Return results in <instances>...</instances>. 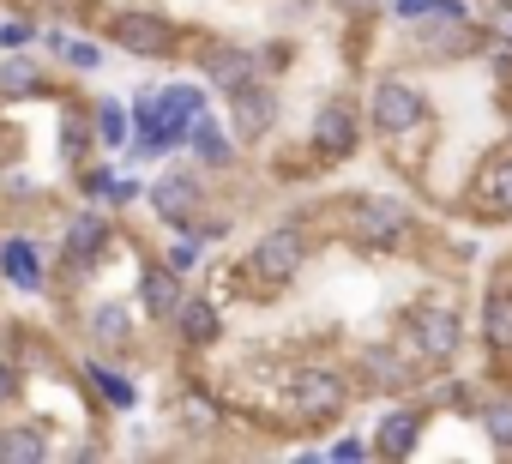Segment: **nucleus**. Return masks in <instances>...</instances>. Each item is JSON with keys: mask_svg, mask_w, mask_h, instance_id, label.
Masks as SVG:
<instances>
[{"mask_svg": "<svg viewBox=\"0 0 512 464\" xmlns=\"http://www.w3.org/2000/svg\"><path fill=\"white\" fill-rule=\"evenodd\" d=\"M344 398H350V386H344V374H332V368H302V374L290 380V404H296V416H308V422L338 416Z\"/></svg>", "mask_w": 512, "mask_h": 464, "instance_id": "f257e3e1", "label": "nucleus"}, {"mask_svg": "<svg viewBox=\"0 0 512 464\" xmlns=\"http://www.w3.org/2000/svg\"><path fill=\"white\" fill-rule=\"evenodd\" d=\"M350 229H356L362 248H392L404 229H410V211L392 205V199H356L350 205Z\"/></svg>", "mask_w": 512, "mask_h": 464, "instance_id": "f03ea898", "label": "nucleus"}, {"mask_svg": "<svg viewBox=\"0 0 512 464\" xmlns=\"http://www.w3.org/2000/svg\"><path fill=\"white\" fill-rule=\"evenodd\" d=\"M422 115H428V103H422L416 85L386 79V85L374 91V127H380V133H410V127H422Z\"/></svg>", "mask_w": 512, "mask_h": 464, "instance_id": "7ed1b4c3", "label": "nucleus"}, {"mask_svg": "<svg viewBox=\"0 0 512 464\" xmlns=\"http://www.w3.org/2000/svg\"><path fill=\"white\" fill-rule=\"evenodd\" d=\"M296 272H302V236H296V229H272V236L253 248V278L278 290V284H290Z\"/></svg>", "mask_w": 512, "mask_h": 464, "instance_id": "20e7f679", "label": "nucleus"}, {"mask_svg": "<svg viewBox=\"0 0 512 464\" xmlns=\"http://www.w3.org/2000/svg\"><path fill=\"white\" fill-rule=\"evenodd\" d=\"M115 43L133 49V55H169L175 49V25L157 19V13H121L115 19Z\"/></svg>", "mask_w": 512, "mask_h": 464, "instance_id": "39448f33", "label": "nucleus"}, {"mask_svg": "<svg viewBox=\"0 0 512 464\" xmlns=\"http://www.w3.org/2000/svg\"><path fill=\"white\" fill-rule=\"evenodd\" d=\"M410 332H416V344H422L428 356H440V362L458 350V314L440 308V302H422V308L410 314Z\"/></svg>", "mask_w": 512, "mask_h": 464, "instance_id": "423d86ee", "label": "nucleus"}, {"mask_svg": "<svg viewBox=\"0 0 512 464\" xmlns=\"http://www.w3.org/2000/svg\"><path fill=\"white\" fill-rule=\"evenodd\" d=\"M151 205H157L163 223H193V211H199V181H193V175H163V181H151Z\"/></svg>", "mask_w": 512, "mask_h": 464, "instance_id": "0eeeda50", "label": "nucleus"}, {"mask_svg": "<svg viewBox=\"0 0 512 464\" xmlns=\"http://www.w3.org/2000/svg\"><path fill=\"white\" fill-rule=\"evenodd\" d=\"M272 121H278V97H272L266 85H241V91H235V133H241V139L272 133Z\"/></svg>", "mask_w": 512, "mask_h": 464, "instance_id": "6e6552de", "label": "nucleus"}, {"mask_svg": "<svg viewBox=\"0 0 512 464\" xmlns=\"http://www.w3.org/2000/svg\"><path fill=\"white\" fill-rule=\"evenodd\" d=\"M314 145H320L326 157H350V151H356V115H350L344 103H326V109L314 115Z\"/></svg>", "mask_w": 512, "mask_h": 464, "instance_id": "1a4fd4ad", "label": "nucleus"}, {"mask_svg": "<svg viewBox=\"0 0 512 464\" xmlns=\"http://www.w3.org/2000/svg\"><path fill=\"white\" fill-rule=\"evenodd\" d=\"M139 296H145V308H151L157 320H175V314H181V272H175V266H151L145 284H139Z\"/></svg>", "mask_w": 512, "mask_h": 464, "instance_id": "9d476101", "label": "nucleus"}, {"mask_svg": "<svg viewBox=\"0 0 512 464\" xmlns=\"http://www.w3.org/2000/svg\"><path fill=\"white\" fill-rule=\"evenodd\" d=\"M205 79L235 97L241 85H253V61H247L241 49H217V55H205Z\"/></svg>", "mask_w": 512, "mask_h": 464, "instance_id": "9b49d317", "label": "nucleus"}, {"mask_svg": "<svg viewBox=\"0 0 512 464\" xmlns=\"http://www.w3.org/2000/svg\"><path fill=\"white\" fill-rule=\"evenodd\" d=\"M476 187H482V205H488L494 217H512V157H494Z\"/></svg>", "mask_w": 512, "mask_h": 464, "instance_id": "f8f14e48", "label": "nucleus"}, {"mask_svg": "<svg viewBox=\"0 0 512 464\" xmlns=\"http://www.w3.org/2000/svg\"><path fill=\"white\" fill-rule=\"evenodd\" d=\"M103 242H109V223H103V217H79V223L67 229V260L85 266V260L103 254Z\"/></svg>", "mask_w": 512, "mask_h": 464, "instance_id": "ddd939ff", "label": "nucleus"}, {"mask_svg": "<svg viewBox=\"0 0 512 464\" xmlns=\"http://www.w3.org/2000/svg\"><path fill=\"white\" fill-rule=\"evenodd\" d=\"M374 446H380L386 458H410V452H416V416H410V410H392V416L380 422Z\"/></svg>", "mask_w": 512, "mask_h": 464, "instance_id": "4468645a", "label": "nucleus"}, {"mask_svg": "<svg viewBox=\"0 0 512 464\" xmlns=\"http://www.w3.org/2000/svg\"><path fill=\"white\" fill-rule=\"evenodd\" d=\"M482 338H488L494 350H512V290H494V296L482 302Z\"/></svg>", "mask_w": 512, "mask_h": 464, "instance_id": "2eb2a0df", "label": "nucleus"}, {"mask_svg": "<svg viewBox=\"0 0 512 464\" xmlns=\"http://www.w3.org/2000/svg\"><path fill=\"white\" fill-rule=\"evenodd\" d=\"M0 272H7V284H19V290H31V284H37V272H43V266H37V248L13 236L7 248H0Z\"/></svg>", "mask_w": 512, "mask_h": 464, "instance_id": "dca6fc26", "label": "nucleus"}, {"mask_svg": "<svg viewBox=\"0 0 512 464\" xmlns=\"http://www.w3.org/2000/svg\"><path fill=\"white\" fill-rule=\"evenodd\" d=\"M175 326H181L187 344H211V338H217V308H211V302H181Z\"/></svg>", "mask_w": 512, "mask_h": 464, "instance_id": "f3484780", "label": "nucleus"}, {"mask_svg": "<svg viewBox=\"0 0 512 464\" xmlns=\"http://www.w3.org/2000/svg\"><path fill=\"white\" fill-rule=\"evenodd\" d=\"M193 151H199L205 163H229V139H223V127L199 115V121H193Z\"/></svg>", "mask_w": 512, "mask_h": 464, "instance_id": "a211bd4d", "label": "nucleus"}, {"mask_svg": "<svg viewBox=\"0 0 512 464\" xmlns=\"http://www.w3.org/2000/svg\"><path fill=\"white\" fill-rule=\"evenodd\" d=\"M91 332H97L103 344H127V332H133V320H127V308H115V302H103V308L91 314Z\"/></svg>", "mask_w": 512, "mask_h": 464, "instance_id": "6ab92c4d", "label": "nucleus"}, {"mask_svg": "<svg viewBox=\"0 0 512 464\" xmlns=\"http://www.w3.org/2000/svg\"><path fill=\"white\" fill-rule=\"evenodd\" d=\"M91 380H97V392H103L115 410H133V398H139V392H133V380H127V374H115V368H91Z\"/></svg>", "mask_w": 512, "mask_h": 464, "instance_id": "aec40b11", "label": "nucleus"}, {"mask_svg": "<svg viewBox=\"0 0 512 464\" xmlns=\"http://www.w3.org/2000/svg\"><path fill=\"white\" fill-rule=\"evenodd\" d=\"M43 79H37V67L31 61H7V67H0V97H31Z\"/></svg>", "mask_w": 512, "mask_h": 464, "instance_id": "412c9836", "label": "nucleus"}, {"mask_svg": "<svg viewBox=\"0 0 512 464\" xmlns=\"http://www.w3.org/2000/svg\"><path fill=\"white\" fill-rule=\"evenodd\" d=\"M0 458H43V434H31V428H13L7 440H0Z\"/></svg>", "mask_w": 512, "mask_h": 464, "instance_id": "4be33fe9", "label": "nucleus"}, {"mask_svg": "<svg viewBox=\"0 0 512 464\" xmlns=\"http://www.w3.org/2000/svg\"><path fill=\"white\" fill-rule=\"evenodd\" d=\"M362 368L374 374V386H404V368H398V356H386V350H368Z\"/></svg>", "mask_w": 512, "mask_h": 464, "instance_id": "5701e85b", "label": "nucleus"}, {"mask_svg": "<svg viewBox=\"0 0 512 464\" xmlns=\"http://www.w3.org/2000/svg\"><path fill=\"white\" fill-rule=\"evenodd\" d=\"M482 428H488L500 446H512V404H506V398H500V404H488V410H482Z\"/></svg>", "mask_w": 512, "mask_h": 464, "instance_id": "b1692460", "label": "nucleus"}, {"mask_svg": "<svg viewBox=\"0 0 512 464\" xmlns=\"http://www.w3.org/2000/svg\"><path fill=\"white\" fill-rule=\"evenodd\" d=\"M97 127H103V145H121V139H127V115H121L115 103H103V115H97Z\"/></svg>", "mask_w": 512, "mask_h": 464, "instance_id": "393cba45", "label": "nucleus"}, {"mask_svg": "<svg viewBox=\"0 0 512 464\" xmlns=\"http://www.w3.org/2000/svg\"><path fill=\"white\" fill-rule=\"evenodd\" d=\"M187 422H193V428H199V434H205V428H217V410H211V404H199V398H193V404H187Z\"/></svg>", "mask_w": 512, "mask_h": 464, "instance_id": "a878e982", "label": "nucleus"}, {"mask_svg": "<svg viewBox=\"0 0 512 464\" xmlns=\"http://www.w3.org/2000/svg\"><path fill=\"white\" fill-rule=\"evenodd\" d=\"M13 398H19V374L0 362V404H13Z\"/></svg>", "mask_w": 512, "mask_h": 464, "instance_id": "bb28decb", "label": "nucleus"}, {"mask_svg": "<svg viewBox=\"0 0 512 464\" xmlns=\"http://www.w3.org/2000/svg\"><path fill=\"white\" fill-rule=\"evenodd\" d=\"M67 61H73V67H97V49H91V43H67Z\"/></svg>", "mask_w": 512, "mask_h": 464, "instance_id": "cd10ccee", "label": "nucleus"}, {"mask_svg": "<svg viewBox=\"0 0 512 464\" xmlns=\"http://www.w3.org/2000/svg\"><path fill=\"white\" fill-rule=\"evenodd\" d=\"M25 37H31V31H25V25H19V19H13V25H7V31H0V43H7V49H19V43H25Z\"/></svg>", "mask_w": 512, "mask_h": 464, "instance_id": "c85d7f7f", "label": "nucleus"}, {"mask_svg": "<svg viewBox=\"0 0 512 464\" xmlns=\"http://www.w3.org/2000/svg\"><path fill=\"white\" fill-rule=\"evenodd\" d=\"M169 266H175V272H187V266H193V242H187V248H169Z\"/></svg>", "mask_w": 512, "mask_h": 464, "instance_id": "c756f323", "label": "nucleus"}, {"mask_svg": "<svg viewBox=\"0 0 512 464\" xmlns=\"http://www.w3.org/2000/svg\"><path fill=\"white\" fill-rule=\"evenodd\" d=\"M506 7H512V0H506Z\"/></svg>", "mask_w": 512, "mask_h": 464, "instance_id": "7c9ffc66", "label": "nucleus"}]
</instances>
